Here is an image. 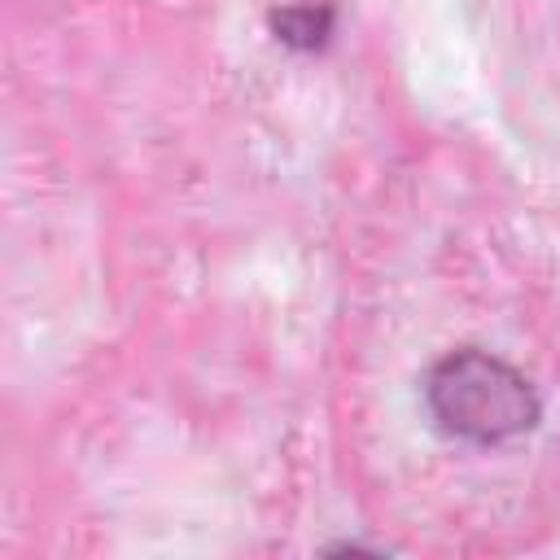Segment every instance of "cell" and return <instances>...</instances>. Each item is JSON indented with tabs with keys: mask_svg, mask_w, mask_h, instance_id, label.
Listing matches in <instances>:
<instances>
[{
	"mask_svg": "<svg viewBox=\"0 0 560 560\" xmlns=\"http://www.w3.org/2000/svg\"><path fill=\"white\" fill-rule=\"evenodd\" d=\"M359 455L394 529L455 551L525 542L560 494L551 350H525L529 311L499 289L438 280L368 324Z\"/></svg>",
	"mask_w": 560,
	"mask_h": 560,
	"instance_id": "1",
	"label": "cell"
}]
</instances>
